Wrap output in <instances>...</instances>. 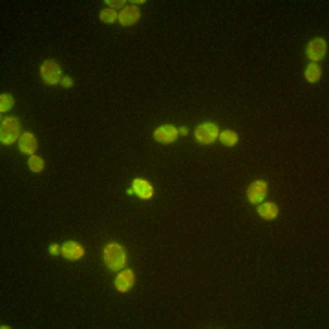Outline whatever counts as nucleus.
<instances>
[{
    "label": "nucleus",
    "instance_id": "f257e3e1",
    "mask_svg": "<svg viewBox=\"0 0 329 329\" xmlns=\"http://www.w3.org/2000/svg\"><path fill=\"white\" fill-rule=\"evenodd\" d=\"M104 262H106V266L110 267L112 271H119L126 264V252H124L121 245L110 244L104 249Z\"/></svg>",
    "mask_w": 329,
    "mask_h": 329
},
{
    "label": "nucleus",
    "instance_id": "f03ea898",
    "mask_svg": "<svg viewBox=\"0 0 329 329\" xmlns=\"http://www.w3.org/2000/svg\"><path fill=\"white\" fill-rule=\"evenodd\" d=\"M20 136V122L16 119H4L2 124H0V141L4 144L15 143L16 139Z\"/></svg>",
    "mask_w": 329,
    "mask_h": 329
},
{
    "label": "nucleus",
    "instance_id": "7ed1b4c3",
    "mask_svg": "<svg viewBox=\"0 0 329 329\" xmlns=\"http://www.w3.org/2000/svg\"><path fill=\"white\" fill-rule=\"evenodd\" d=\"M218 138H220L218 126H216V124H212V122H203V124H200V126H198L196 139L202 144H210V143H214V141H216Z\"/></svg>",
    "mask_w": 329,
    "mask_h": 329
},
{
    "label": "nucleus",
    "instance_id": "20e7f679",
    "mask_svg": "<svg viewBox=\"0 0 329 329\" xmlns=\"http://www.w3.org/2000/svg\"><path fill=\"white\" fill-rule=\"evenodd\" d=\"M40 75H42L44 82H48V84H57L58 80H60V66L54 60H46L42 64V68H40Z\"/></svg>",
    "mask_w": 329,
    "mask_h": 329
},
{
    "label": "nucleus",
    "instance_id": "39448f33",
    "mask_svg": "<svg viewBox=\"0 0 329 329\" xmlns=\"http://www.w3.org/2000/svg\"><path fill=\"white\" fill-rule=\"evenodd\" d=\"M306 54H308L309 60H313V62L322 60L326 57V54H328V42H326L324 38H314V40L309 42Z\"/></svg>",
    "mask_w": 329,
    "mask_h": 329
},
{
    "label": "nucleus",
    "instance_id": "423d86ee",
    "mask_svg": "<svg viewBox=\"0 0 329 329\" xmlns=\"http://www.w3.org/2000/svg\"><path fill=\"white\" fill-rule=\"evenodd\" d=\"M267 196V183L266 181H254L247 188V198L250 203H262Z\"/></svg>",
    "mask_w": 329,
    "mask_h": 329
},
{
    "label": "nucleus",
    "instance_id": "0eeeda50",
    "mask_svg": "<svg viewBox=\"0 0 329 329\" xmlns=\"http://www.w3.org/2000/svg\"><path fill=\"white\" fill-rule=\"evenodd\" d=\"M154 138H156L158 143L168 144V143H172V141L178 139V130H176L172 124H164V126H160L158 130H156Z\"/></svg>",
    "mask_w": 329,
    "mask_h": 329
},
{
    "label": "nucleus",
    "instance_id": "6e6552de",
    "mask_svg": "<svg viewBox=\"0 0 329 329\" xmlns=\"http://www.w3.org/2000/svg\"><path fill=\"white\" fill-rule=\"evenodd\" d=\"M60 250H62L64 258H68V260H72V262L80 260V258L84 256V249H82L79 244H75V242H66Z\"/></svg>",
    "mask_w": 329,
    "mask_h": 329
},
{
    "label": "nucleus",
    "instance_id": "1a4fd4ad",
    "mask_svg": "<svg viewBox=\"0 0 329 329\" xmlns=\"http://www.w3.org/2000/svg\"><path fill=\"white\" fill-rule=\"evenodd\" d=\"M134 282H136V278H134L132 271H121L116 278V289L121 292H126L128 289H132Z\"/></svg>",
    "mask_w": 329,
    "mask_h": 329
},
{
    "label": "nucleus",
    "instance_id": "9d476101",
    "mask_svg": "<svg viewBox=\"0 0 329 329\" xmlns=\"http://www.w3.org/2000/svg\"><path fill=\"white\" fill-rule=\"evenodd\" d=\"M139 20V10L136 6H126V8H122L121 15H119V22H121L122 26H132L136 22Z\"/></svg>",
    "mask_w": 329,
    "mask_h": 329
},
{
    "label": "nucleus",
    "instance_id": "9b49d317",
    "mask_svg": "<svg viewBox=\"0 0 329 329\" xmlns=\"http://www.w3.org/2000/svg\"><path fill=\"white\" fill-rule=\"evenodd\" d=\"M134 192H136L139 198H143V200H150V198L154 196L152 185L146 183L144 180H134Z\"/></svg>",
    "mask_w": 329,
    "mask_h": 329
},
{
    "label": "nucleus",
    "instance_id": "f8f14e48",
    "mask_svg": "<svg viewBox=\"0 0 329 329\" xmlns=\"http://www.w3.org/2000/svg\"><path fill=\"white\" fill-rule=\"evenodd\" d=\"M18 144H20V150L22 152H26V154H35V150H37V139L33 134H24L20 136L18 139Z\"/></svg>",
    "mask_w": 329,
    "mask_h": 329
},
{
    "label": "nucleus",
    "instance_id": "ddd939ff",
    "mask_svg": "<svg viewBox=\"0 0 329 329\" xmlns=\"http://www.w3.org/2000/svg\"><path fill=\"white\" fill-rule=\"evenodd\" d=\"M258 214H260L264 220H274L278 216V207L274 203H262L258 207Z\"/></svg>",
    "mask_w": 329,
    "mask_h": 329
},
{
    "label": "nucleus",
    "instance_id": "4468645a",
    "mask_svg": "<svg viewBox=\"0 0 329 329\" xmlns=\"http://www.w3.org/2000/svg\"><path fill=\"white\" fill-rule=\"evenodd\" d=\"M320 75H322V70H320L318 64L311 62L308 68H306V79H308L309 82H316V80L320 79Z\"/></svg>",
    "mask_w": 329,
    "mask_h": 329
},
{
    "label": "nucleus",
    "instance_id": "2eb2a0df",
    "mask_svg": "<svg viewBox=\"0 0 329 329\" xmlns=\"http://www.w3.org/2000/svg\"><path fill=\"white\" fill-rule=\"evenodd\" d=\"M220 139H222V143L225 146H234V144L238 143V136L234 132H230V130H225L223 134H220Z\"/></svg>",
    "mask_w": 329,
    "mask_h": 329
},
{
    "label": "nucleus",
    "instance_id": "dca6fc26",
    "mask_svg": "<svg viewBox=\"0 0 329 329\" xmlns=\"http://www.w3.org/2000/svg\"><path fill=\"white\" fill-rule=\"evenodd\" d=\"M13 102H15V101H13V97L8 96V94H2V96H0V112L4 114V112L11 110Z\"/></svg>",
    "mask_w": 329,
    "mask_h": 329
},
{
    "label": "nucleus",
    "instance_id": "f3484780",
    "mask_svg": "<svg viewBox=\"0 0 329 329\" xmlns=\"http://www.w3.org/2000/svg\"><path fill=\"white\" fill-rule=\"evenodd\" d=\"M28 164H30V170H32V172H40V170L44 168V161L40 160V158H37V156H32L30 161H28Z\"/></svg>",
    "mask_w": 329,
    "mask_h": 329
},
{
    "label": "nucleus",
    "instance_id": "a211bd4d",
    "mask_svg": "<svg viewBox=\"0 0 329 329\" xmlns=\"http://www.w3.org/2000/svg\"><path fill=\"white\" fill-rule=\"evenodd\" d=\"M119 16L114 10H102L101 11V20L106 22V24H112V22H116Z\"/></svg>",
    "mask_w": 329,
    "mask_h": 329
},
{
    "label": "nucleus",
    "instance_id": "6ab92c4d",
    "mask_svg": "<svg viewBox=\"0 0 329 329\" xmlns=\"http://www.w3.org/2000/svg\"><path fill=\"white\" fill-rule=\"evenodd\" d=\"M106 4H110L112 8H121V6L124 4V2H106Z\"/></svg>",
    "mask_w": 329,
    "mask_h": 329
},
{
    "label": "nucleus",
    "instance_id": "aec40b11",
    "mask_svg": "<svg viewBox=\"0 0 329 329\" xmlns=\"http://www.w3.org/2000/svg\"><path fill=\"white\" fill-rule=\"evenodd\" d=\"M62 84L66 86V88H70V86H72V79H68V77H66V79H62Z\"/></svg>",
    "mask_w": 329,
    "mask_h": 329
},
{
    "label": "nucleus",
    "instance_id": "412c9836",
    "mask_svg": "<svg viewBox=\"0 0 329 329\" xmlns=\"http://www.w3.org/2000/svg\"><path fill=\"white\" fill-rule=\"evenodd\" d=\"M50 250H52V254H57L58 247H57V245H52V249H50Z\"/></svg>",
    "mask_w": 329,
    "mask_h": 329
}]
</instances>
